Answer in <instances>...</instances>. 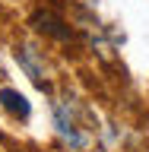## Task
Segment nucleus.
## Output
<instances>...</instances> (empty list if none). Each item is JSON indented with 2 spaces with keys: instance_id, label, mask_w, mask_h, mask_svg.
I'll return each mask as SVG.
<instances>
[{
  "instance_id": "f257e3e1",
  "label": "nucleus",
  "mask_w": 149,
  "mask_h": 152,
  "mask_svg": "<svg viewBox=\"0 0 149 152\" xmlns=\"http://www.w3.org/2000/svg\"><path fill=\"white\" fill-rule=\"evenodd\" d=\"M54 114V133L60 146L70 152H89L95 142V130H92V111L86 108L73 92H60L51 104Z\"/></svg>"
},
{
  "instance_id": "f03ea898",
  "label": "nucleus",
  "mask_w": 149,
  "mask_h": 152,
  "mask_svg": "<svg viewBox=\"0 0 149 152\" xmlns=\"http://www.w3.org/2000/svg\"><path fill=\"white\" fill-rule=\"evenodd\" d=\"M16 60H19V66L26 70V76L32 79V83H38L41 89L48 86V76H51V70H48L45 54H41L35 45H19V48H16Z\"/></svg>"
},
{
  "instance_id": "7ed1b4c3",
  "label": "nucleus",
  "mask_w": 149,
  "mask_h": 152,
  "mask_svg": "<svg viewBox=\"0 0 149 152\" xmlns=\"http://www.w3.org/2000/svg\"><path fill=\"white\" fill-rule=\"evenodd\" d=\"M32 22H35L38 32H45V35H51V38H64V41H67V38H73V28L67 26L60 16H54L51 10H38Z\"/></svg>"
},
{
  "instance_id": "20e7f679",
  "label": "nucleus",
  "mask_w": 149,
  "mask_h": 152,
  "mask_svg": "<svg viewBox=\"0 0 149 152\" xmlns=\"http://www.w3.org/2000/svg\"><path fill=\"white\" fill-rule=\"evenodd\" d=\"M0 108L3 111H10L16 121H26L29 114H32V108H29V102H26V95L22 92H16V89H0Z\"/></svg>"
}]
</instances>
